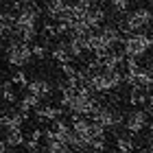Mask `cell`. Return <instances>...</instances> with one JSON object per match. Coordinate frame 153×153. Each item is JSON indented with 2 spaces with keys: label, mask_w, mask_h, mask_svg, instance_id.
I'll return each mask as SVG.
<instances>
[{
  "label": "cell",
  "mask_w": 153,
  "mask_h": 153,
  "mask_svg": "<svg viewBox=\"0 0 153 153\" xmlns=\"http://www.w3.org/2000/svg\"><path fill=\"white\" fill-rule=\"evenodd\" d=\"M116 149H118V153H134V149H136L134 138L131 136H118L116 138Z\"/></svg>",
  "instance_id": "cell-12"
},
{
  "label": "cell",
  "mask_w": 153,
  "mask_h": 153,
  "mask_svg": "<svg viewBox=\"0 0 153 153\" xmlns=\"http://www.w3.org/2000/svg\"><path fill=\"white\" fill-rule=\"evenodd\" d=\"M31 109H39V99L26 92L22 99H20V112H22V114H29Z\"/></svg>",
  "instance_id": "cell-11"
},
{
  "label": "cell",
  "mask_w": 153,
  "mask_h": 153,
  "mask_svg": "<svg viewBox=\"0 0 153 153\" xmlns=\"http://www.w3.org/2000/svg\"><path fill=\"white\" fill-rule=\"evenodd\" d=\"M153 24V9L149 7H138V9L129 11L127 16L120 20V29L125 35H134V33H144Z\"/></svg>",
  "instance_id": "cell-2"
},
{
  "label": "cell",
  "mask_w": 153,
  "mask_h": 153,
  "mask_svg": "<svg viewBox=\"0 0 153 153\" xmlns=\"http://www.w3.org/2000/svg\"><path fill=\"white\" fill-rule=\"evenodd\" d=\"M37 20H39V9L33 2H26L22 9L16 13V24H13L11 35L18 42L31 44L37 37Z\"/></svg>",
  "instance_id": "cell-1"
},
{
  "label": "cell",
  "mask_w": 153,
  "mask_h": 153,
  "mask_svg": "<svg viewBox=\"0 0 153 153\" xmlns=\"http://www.w3.org/2000/svg\"><path fill=\"white\" fill-rule=\"evenodd\" d=\"M51 55H53V59L57 61L59 66H66V64H70V61H72V55H70V51H68V44H66V42L55 44L53 51H51Z\"/></svg>",
  "instance_id": "cell-9"
},
{
  "label": "cell",
  "mask_w": 153,
  "mask_h": 153,
  "mask_svg": "<svg viewBox=\"0 0 153 153\" xmlns=\"http://www.w3.org/2000/svg\"><path fill=\"white\" fill-rule=\"evenodd\" d=\"M46 55H48V48L44 44H33V57L35 59H44Z\"/></svg>",
  "instance_id": "cell-16"
},
{
  "label": "cell",
  "mask_w": 153,
  "mask_h": 153,
  "mask_svg": "<svg viewBox=\"0 0 153 153\" xmlns=\"http://www.w3.org/2000/svg\"><path fill=\"white\" fill-rule=\"evenodd\" d=\"M129 4H131V0H109V7L116 13H120V16H127L129 13Z\"/></svg>",
  "instance_id": "cell-14"
},
{
  "label": "cell",
  "mask_w": 153,
  "mask_h": 153,
  "mask_svg": "<svg viewBox=\"0 0 153 153\" xmlns=\"http://www.w3.org/2000/svg\"><path fill=\"white\" fill-rule=\"evenodd\" d=\"M0 42H2V39H0Z\"/></svg>",
  "instance_id": "cell-23"
},
{
  "label": "cell",
  "mask_w": 153,
  "mask_h": 153,
  "mask_svg": "<svg viewBox=\"0 0 153 153\" xmlns=\"http://www.w3.org/2000/svg\"><path fill=\"white\" fill-rule=\"evenodd\" d=\"M88 153H101V151H88Z\"/></svg>",
  "instance_id": "cell-21"
},
{
  "label": "cell",
  "mask_w": 153,
  "mask_h": 153,
  "mask_svg": "<svg viewBox=\"0 0 153 153\" xmlns=\"http://www.w3.org/2000/svg\"><path fill=\"white\" fill-rule=\"evenodd\" d=\"M11 83H16V85H29V81H26V76L22 74V72H16V74H13V79H11Z\"/></svg>",
  "instance_id": "cell-17"
},
{
  "label": "cell",
  "mask_w": 153,
  "mask_h": 153,
  "mask_svg": "<svg viewBox=\"0 0 153 153\" xmlns=\"http://www.w3.org/2000/svg\"><path fill=\"white\" fill-rule=\"evenodd\" d=\"M2 99L7 101V103H16V92H13V85L11 83H4V88H2Z\"/></svg>",
  "instance_id": "cell-15"
},
{
  "label": "cell",
  "mask_w": 153,
  "mask_h": 153,
  "mask_svg": "<svg viewBox=\"0 0 153 153\" xmlns=\"http://www.w3.org/2000/svg\"><path fill=\"white\" fill-rule=\"evenodd\" d=\"M2 88H4V85H2V83H0V99H2Z\"/></svg>",
  "instance_id": "cell-20"
},
{
  "label": "cell",
  "mask_w": 153,
  "mask_h": 153,
  "mask_svg": "<svg viewBox=\"0 0 153 153\" xmlns=\"http://www.w3.org/2000/svg\"><path fill=\"white\" fill-rule=\"evenodd\" d=\"M149 129H151V134H153V118H151V123H149Z\"/></svg>",
  "instance_id": "cell-19"
},
{
  "label": "cell",
  "mask_w": 153,
  "mask_h": 153,
  "mask_svg": "<svg viewBox=\"0 0 153 153\" xmlns=\"http://www.w3.org/2000/svg\"><path fill=\"white\" fill-rule=\"evenodd\" d=\"M92 120L96 123V125H101L103 129H116L118 125H123L125 123V118L116 112L114 107H109V105H101L99 109H96V114L92 116Z\"/></svg>",
  "instance_id": "cell-5"
},
{
  "label": "cell",
  "mask_w": 153,
  "mask_h": 153,
  "mask_svg": "<svg viewBox=\"0 0 153 153\" xmlns=\"http://www.w3.org/2000/svg\"><path fill=\"white\" fill-rule=\"evenodd\" d=\"M26 92L37 96V99L42 101V99H46V96H51L53 85L46 79H33V81H29V85H26Z\"/></svg>",
  "instance_id": "cell-8"
},
{
  "label": "cell",
  "mask_w": 153,
  "mask_h": 153,
  "mask_svg": "<svg viewBox=\"0 0 153 153\" xmlns=\"http://www.w3.org/2000/svg\"><path fill=\"white\" fill-rule=\"evenodd\" d=\"M4 142H7V147H22L26 142V138L22 134V129H16V131H7Z\"/></svg>",
  "instance_id": "cell-13"
},
{
  "label": "cell",
  "mask_w": 153,
  "mask_h": 153,
  "mask_svg": "<svg viewBox=\"0 0 153 153\" xmlns=\"http://www.w3.org/2000/svg\"><path fill=\"white\" fill-rule=\"evenodd\" d=\"M149 114H147V109H140V107H136V109H131V112L125 116V129H127V134L129 136H136V134H140L142 129H147L149 127Z\"/></svg>",
  "instance_id": "cell-6"
},
{
  "label": "cell",
  "mask_w": 153,
  "mask_h": 153,
  "mask_svg": "<svg viewBox=\"0 0 153 153\" xmlns=\"http://www.w3.org/2000/svg\"><path fill=\"white\" fill-rule=\"evenodd\" d=\"M35 114L39 120H48V123H55L61 118V109L55 107V105H39V109H35Z\"/></svg>",
  "instance_id": "cell-10"
},
{
  "label": "cell",
  "mask_w": 153,
  "mask_h": 153,
  "mask_svg": "<svg viewBox=\"0 0 153 153\" xmlns=\"http://www.w3.org/2000/svg\"><path fill=\"white\" fill-rule=\"evenodd\" d=\"M105 153H114V151H105Z\"/></svg>",
  "instance_id": "cell-22"
},
{
  "label": "cell",
  "mask_w": 153,
  "mask_h": 153,
  "mask_svg": "<svg viewBox=\"0 0 153 153\" xmlns=\"http://www.w3.org/2000/svg\"><path fill=\"white\" fill-rule=\"evenodd\" d=\"M31 59H33V46L31 44L13 39L11 44L7 46V61H9L13 68H22V66L29 64Z\"/></svg>",
  "instance_id": "cell-4"
},
{
  "label": "cell",
  "mask_w": 153,
  "mask_h": 153,
  "mask_svg": "<svg viewBox=\"0 0 153 153\" xmlns=\"http://www.w3.org/2000/svg\"><path fill=\"white\" fill-rule=\"evenodd\" d=\"M68 7H70V2L68 0H48L46 2V16L53 20V22H61L68 11Z\"/></svg>",
  "instance_id": "cell-7"
},
{
  "label": "cell",
  "mask_w": 153,
  "mask_h": 153,
  "mask_svg": "<svg viewBox=\"0 0 153 153\" xmlns=\"http://www.w3.org/2000/svg\"><path fill=\"white\" fill-rule=\"evenodd\" d=\"M149 48H153V37L147 33H134L123 39V53L125 57L131 59H140L149 53Z\"/></svg>",
  "instance_id": "cell-3"
},
{
  "label": "cell",
  "mask_w": 153,
  "mask_h": 153,
  "mask_svg": "<svg viewBox=\"0 0 153 153\" xmlns=\"http://www.w3.org/2000/svg\"><path fill=\"white\" fill-rule=\"evenodd\" d=\"M149 149L153 151V134H151V138H149Z\"/></svg>",
  "instance_id": "cell-18"
}]
</instances>
